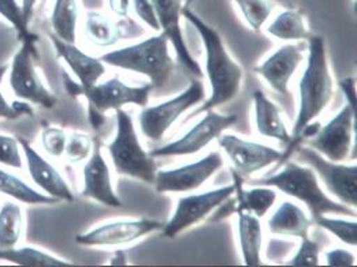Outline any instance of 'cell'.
Returning <instances> with one entry per match:
<instances>
[{
    "label": "cell",
    "mask_w": 357,
    "mask_h": 267,
    "mask_svg": "<svg viewBox=\"0 0 357 267\" xmlns=\"http://www.w3.org/2000/svg\"><path fill=\"white\" fill-rule=\"evenodd\" d=\"M312 220L293 202H284L268 220V231L273 234L304 238L310 236Z\"/></svg>",
    "instance_id": "obj_22"
},
{
    "label": "cell",
    "mask_w": 357,
    "mask_h": 267,
    "mask_svg": "<svg viewBox=\"0 0 357 267\" xmlns=\"http://www.w3.org/2000/svg\"><path fill=\"white\" fill-rule=\"evenodd\" d=\"M355 259L356 258H355L354 252H351L348 250H342V248H334V250L326 252V262L328 266H354L356 264Z\"/></svg>",
    "instance_id": "obj_40"
},
{
    "label": "cell",
    "mask_w": 357,
    "mask_h": 267,
    "mask_svg": "<svg viewBox=\"0 0 357 267\" xmlns=\"http://www.w3.org/2000/svg\"><path fill=\"white\" fill-rule=\"evenodd\" d=\"M356 106L347 104L324 127L317 131L311 146L324 159L342 163L349 157L355 134Z\"/></svg>",
    "instance_id": "obj_11"
},
{
    "label": "cell",
    "mask_w": 357,
    "mask_h": 267,
    "mask_svg": "<svg viewBox=\"0 0 357 267\" xmlns=\"http://www.w3.org/2000/svg\"><path fill=\"white\" fill-rule=\"evenodd\" d=\"M236 115H220L214 109L207 111L206 116L190 131L174 142L149 152V154L153 159L196 154L208 146L213 140L218 139L227 129L236 124Z\"/></svg>",
    "instance_id": "obj_10"
},
{
    "label": "cell",
    "mask_w": 357,
    "mask_h": 267,
    "mask_svg": "<svg viewBox=\"0 0 357 267\" xmlns=\"http://www.w3.org/2000/svg\"><path fill=\"white\" fill-rule=\"evenodd\" d=\"M50 40L55 48L56 56L70 67L73 74L77 76L82 90L92 88L105 75L106 67L100 58H93L81 51L75 42H68L50 33ZM81 90V92H82Z\"/></svg>",
    "instance_id": "obj_20"
},
{
    "label": "cell",
    "mask_w": 357,
    "mask_h": 267,
    "mask_svg": "<svg viewBox=\"0 0 357 267\" xmlns=\"http://www.w3.org/2000/svg\"><path fill=\"white\" fill-rule=\"evenodd\" d=\"M128 257L125 254V251H116L114 258L109 261V265H128Z\"/></svg>",
    "instance_id": "obj_43"
},
{
    "label": "cell",
    "mask_w": 357,
    "mask_h": 267,
    "mask_svg": "<svg viewBox=\"0 0 357 267\" xmlns=\"http://www.w3.org/2000/svg\"><path fill=\"white\" fill-rule=\"evenodd\" d=\"M236 193V184L223 186L203 194L182 197L177 202L176 211L172 218L163 225V236L167 238H176L183 231L195 227L206 217H208L215 209L220 207L230 200Z\"/></svg>",
    "instance_id": "obj_8"
},
{
    "label": "cell",
    "mask_w": 357,
    "mask_h": 267,
    "mask_svg": "<svg viewBox=\"0 0 357 267\" xmlns=\"http://www.w3.org/2000/svg\"><path fill=\"white\" fill-rule=\"evenodd\" d=\"M236 213L238 217V238L244 264L250 267L260 266V251L263 243L260 218L244 209H237Z\"/></svg>",
    "instance_id": "obj_23"
},
{
    "label": "cell",
    "mask_w": 357,
    "mask_h": 267,
    "mask_svg": "<svg viewBox=\"0 0 357 267\" xmlns=\"http://www.w3.org/2000/svg\"><path fill=\"white\" fill-rule=\"evenodd\" d=\"M115 112L116 134L107 150L116 173L153 184L158 167L153 157L144 150L132 116L123 109Z\"/></svg>",
    "instance_id": "obj_5"
},
{
    "label": "cell",
    "mask_w": 357,
    "mask_h": 267,
    "mask_svg": "<svg viewBox=\"0 0 357 267\" xmlns=\"http://www.w3.org/2000/svg\"><path fill=\"white\" fill-rule=\"evenodd\" d=\"M204 97L206 92L203 83L193 79L186 90L174 99L153 106H144L140 113V127L144 136L153 142L163 139L165 134L178 120L179 116L200 104Z\"/></svg>",
    "instance_id": "obj_7"
},
{
    "label": "cell",
    "mask_w": 357,
    "mask_h": 267,
    "mask_svg": "<svg viewBox=\"0 0 357 267\" xmlns=\"http://www.w3.org/2000/svg\"><path fill=\"white\" fill-rule=\"evenodd\" d=\"M218 142L236 172L245 176L270 167L282 159V153L274 147L250 142L231 134H222Z\"/></svg>",
    "instance_id": "obj_15"
},
{
    "label": "cell",
    "mask_w": 357,
    "mask_h": 267,
    "mask_svg": "<svg viewBox=\"0 0 357 267\" xmlns=\"http://www.w3.org/2000/svg\"><path fill=\"white\" fill-rule=\"evenodd\" d=\"M0 194L24 204H56L59 200L35 190L17 175L0 167Z\"/></svg>",
    "instance_id": "obj_25"
},
{
    "label": "cell",
    "mask_w": 357,
    "mask_h": 267,
    "mask_svg": "<svg viewBox=\"0 0 357 267\" xmlns=\"http://www.w3.org/2000/svg\"><path fill=\"white\" fill-rule=\"evenodd\" d=\"M68 134L59 127H45L41 131V145L47 154L59 159L65 154Z\"/></svg>",
    "instance_id": "obj_37"
},
{
    "label": "cell",
    "mask_w": 357,
    "mask_h": 267,
    "mask_svg": "<svg viewBox=\"0 0 357 267\" xmlns=\"http://www.w3.org/2000/svg\"><path fill=\"white\" fill-rule=\"evenodd\" d=\"M25 227L24 210L17 200H6L0 206V251L18 245Z\"/></svg>",
    "instance_id": "obj_27"
},
{
    "label": "cell",
    "mask_w": 357,
    "mask_h": 267,
    "mask_svg": "<svg viewBox=\"0 0 357 267\" xmlns=\"http://www.w3.org/2000/svg\"><path fill=\"white\" fill-rule=\"evenodd\" d=\"M183 1L185 0H151L160 25V31L167 34L169 41L173 44L179 65L185 67L190 75L202 78L203 71L197 60L190 55L182 34L181 18L185 8Z\"/></svg>",
    "instance_id": "obj_17"
},
{
    "label": "cell",
    "mask_w": 357,
    "mask_h": 267,
    "mask_svg": "<svg viewBox=\"0 0 357 267\" xmlns=\"http://www.w3.org/2000/svg\"><path fill=\"white\" fill-rule=\"evenodd\" d=\"M79 19L78 0H55L50 17L52 33L58 38L75 42L77 26Z\"/></svg>",
    "instance_id": "obj_28"
},
{
    "label": "cell",
    "mask_w": 357,
    "mask_h": 267,
    "mask_svg": "<svg viewBox=\"0 0 357 267\" xmlns=\"http://www.w3.org/2000/svg\"><path fill=\"white\" fill-rule=\"evenodd\" d=\"M0 17L15 29L21 41L37 40L36 34L31 32L24 19L20 0H0Z\"/></svg>",
    "instance_id": "obj_32"
},
{
    "label": "cell",
    "mask_w": 357,
    "mask_h": 267,
    "mask_svg": "<svg viewBox=\"0 0 357 267\" xmlns=\"http://www.w3.org/2000/svg\"><path fill=\"white\" fill-rule=\"evenodd\" d=\"M234 184H236V210L244 209L256 216L257 218L264 217L268 210L277 202V193L271 187L266 186H253V188L244 190L240 177L237 173H233Z\"/></svg>",
    "instance_id": "obj_24"
},
{
    "label": "cell",
    "mask_w": 357,
    "mask_h": 267,
    "mask_svg": "<svg viewBox=\"0 0 357 267\" xmlns=\"http://www.w3.org/2000/svg\"><path fill=\"white\" fill-rule=\"evenodd\" d=\"M303 60L304 54L298 45L285 44L278 48L266 62L255 67V72L260 75L277 93L287 97L289 82Z\"/></svg>",
    "instance_id": "obj_19"
},
{
    "label": "cell",
    "mask_w": 357,
    "mask_h": 267,
    "mask_svg": "<svg viewBox=\"0 0 357 267\" xmlns=\"http://www.w3.org/2000/svg\"><path fill=\"white\" fill-rule=\"evenodd\" d=\"M255 102V120L257 133L266 138L277 139L282 143L291 142V134L289 133L281 111L277 104L270 100L263 92L256 90L253 93Z\"/></svg>",
    "instance_id": "obj_21"
},
{
    "label": "cell",
    "mask_w": 357,
    "mask_h": 267,
    "mask_svg": "<svg viewBox=\"0 0 357 267\" xmlns=\"http://www.w3.org/2000/svg\"><path fill=\"white\" fill-rule=\"evenodd\" d=\"M93 149V139L88 134L72 133L68 135L65 157L70 163H81L89 159Z\"/></svg>",
    "instance_id": "obj_35"
},
{
    "label": "cell",
    "mask_w": 357,
    "mask_h": 267,
    "mask_svg": "<svg viewBox=\"0 0 357 267\" xmlns=\"http://www.w3.org/2000/svg\"><path fill=\"white\" fill-rule=\"evenodd\" d=\"M162 228L163 224L160 221L148 217L132 221H115L77 234L75 243L85 247H119L162 231Z\"/></svg>",
    "instance_id": "obj_13"
},
{
    "label": "cell",
    "mask_w": 357,
    "mask_h": 267,
    "mask_svg": "<svg viewBox=\"0 0 357 267\" xmlns=\"http://www.w3.org/2000/svg\"><path fill=\"white\" fill-rule=\"evenodd\" d=\"M241 11L244 19L255 32H259L274 13L271 0H233Z\"/></svg>",
    "instance_id": "obj_31"
},
{
    "label": "cell",
    "mask_w": 357,
    "mask_h": 267,
    "mask_svg": "<svg viewBox=\"0 0 357 267\" xmlns=\"http://www.w3.org/2000/svg\"><path fill=\"white\" fill-rule=\"evenodd\" d=\"M18 140L25 157L28 173L37 187L48 197H52L59 202H73L74 194L63 175L50 161H47L29 140L25 138H18Z\"/></svg>",
    "instance_id": "obj_16"
},
{
    "label": "cell",
    "mask_w": 357,
    "mask_h": 267,
    "mask_svg": "<svg viewBox=\"0 0 357 267\" xmlns=\"http://www.w3.org/2000/svg\"><path fill=\"white\" fill-rule=\"evenodd\" d=\"M38 0H20L21 8H22V14H24V19L26 22L28 26H31L33 14H35V8H36Z\"/></svg>",
    "instance_id": "obj_42"
},
{
    "label": "cell",
    "mask_w": 357,
    "mask_h": 267,
    "mask_svg": "<svg viewBox=\"0 0 357 267\" xmlns=\"http://www.w3.org/2000/svg\"><path fill=\"white\" fill-rule=\"evenodd\" d=\"M8 71V65H0V119L18 120L21 118H32L35 115L33 108L26 101L7 100L1 92V82Z\"/></svg>",
    "instance_id": "obj_34"
},
{
    "label": "cell",
    "mask_w": 357,
    "mask_h": 267,
    "mask_svg": "<svg viewBox=\"0 0 357 267\" xmlns=\"http://www.w3.org/2000/svg\"><path fill=\"white\" fill-rule=\"evenodd\" d=\"M298 159L312 168L321 177L327 191L341 203L355 209L357 204L356 164H341L324 159L312 147H303Z\"/></svg>",
    "instance_id": "obj_9"
},
{
    "label": "cell",
    "mask_w": 357,
    "mask_h": 267,
    "mask_svg": "<svg viewBox=\"0 0 357 267\" xmlns=\"http://www.w3.org/2000/svg\"><path fill=\"white\" fill-rule=\"evenodd\" d=\"M300 104L293 136H300L330 104L334 81L328 66L326 41L321 35L308 38V60L300 79Z\"/></svg>",
    "instance_id": "obj_2"
},
{
    "label": "cell",
    "mask_w": 357,
    "mask_h": 267,
    "mask_svg": "<svg viewBox=\"0 0 357 267\" xmlns=\"http://www.w3.org/2000/svg\"><path fill=\"white\" fill-rule=\"evenodd\" d=\"M182 15L195 26L202 37L206 51V71L211 85V96L203 106L193 112L192 116H196L234 100L241 92L244 71L229 55L218 31L189 8H183Z\"/></svg>",
    "instance_id": "obj_1"
},
{
    "label": "cell",
    "mask_w": 357,
    "mask_h": 267,
    "mask_svg": "<svg viewBox=\"0 0 357 267\" xmlns=\"http://www.w3.org/2000/svg\"><path fill=\"white\" fill-rule=\"evenodd\" d=\"M223 167L220 153L213 152L204 159L183 167L158 170L155 176V190L159 194L190 193L202 187L211 176Z\"/></svg>",
    "instance_id": "obj_12"
},
{
    "label": "cell",
    "mask_w": 357,
    "mask_h": 267,
    "mask_svg": "<svg viewBox=\"0 0 357 267\" xmlns=\"http://www.w3.org/2000/svg\"><path fill=\"white\" fill-rule=\"evenodd\" d=\"M314 222L326 229L328 234L335 236L340 241L356 247L357 244V224L356 221L342 220V218H331L327 216H321L319 218L314 220Z\"/></svg>",
    "instance_id": "obj_33"
},
{
    "label": "cell",
    "mask_w": 357,
    "mask_h": 267,
    "mask_svg": "<svg viewBox=\"0 0 357 267\" xmlns=\"http://www.w3.org/2000/svg\"><path fill=\"white\" fill-rule=\"evenodd\" d=\"M267 33L282 41H300L310 38L305 18L297 10L282 11L268 26Z\"/></svg>",
    "instance_id": "obj_30"
},
{
    "label": "cell",
    "mask_w": 357,
    "mask_h": 267,
    "mask_svg": "<svg viewBox=\"0 0 357 267\" xmlns=\"http://www.w3.org/2000/svg\"><path fill=\"white\" fill-rule=\"evenodd\" d=\"M0 165L11 169H22V150L18 138L0 134Z\"/></svg>",
    "instance_id": "obj_36"
},
{
    "label": "cell",
    "mask_w": 357,
    "mask_h": 267,
    "mask_svg": "<svg viewBox=\"0 0 357 267\" xmlns=\"http://www.w3.org/2000/svg\"><path fill=\"white\" fill-rule=\"evenodd\" d=\"M153 89L155 88L151 83L143 86H129L115 76L103 83L98 82L92 88L82 90L81 96L88 100L89 109L105 115L107 111L122 109L129 104L143 108L146 106Z\"/></svg>",
    "instance_id": "obj_14"
},
{
    "label": "cell",
    "mask_w": 357,
    "mask_h": 267,
    "mask_svg": "<svg viewBox=\"0 0 357 267\" xmlns=\"http://www.w3.org/2000/svg\"><path fill=\"white\" fill-rule=\"evenodd\" d=\"M132 0H108V7L116 17H128Z\"/></svg>",
    "instance_id": "obj_41"
},
{
    "label": "cell",
    "mask_w": 357,
    "mask_h": 267,
    "mask_svg": "<svg viewBox=\"0 0 357 267\" xmlns=\"http://www.w3.org/2000/svg\"><path fill=\"white\" fill-rule=\"evenodd\" d=\"M132 3H133V10L136 15L143 21L144 24H146L151 29L159 32L160 25L151 0H132Z\"/></svg>",
    "instance_id": "obj_39"
},
{
    "label": "cell",
    "mask_w": 357,
    "mask_h": 267,
    "mask_svg": "<svg viewBox=\"0 0 357 267\" xmlns=\"http://www.w3.org/2000/svg\"><path fill=\"white\" fill-rule=\"evenodd\" d=\"M0 262H7L26 267H66L74 266L73 262L52 255L44 250L32 245L14 247L0 251Z\"/></svg>",
    "instance_id": "obj_26"
},
{
    "label": "cell",
    "mask_w": 357,
    "mask_h": 267,
    "mask_svg": "<svg viewBox=\"0 0 357 267\" xmlns=\"http://www.w3.org/2000/svg\"><path fill=\"white\" fill-rule=\"evenodd\" d=\"M36 41H21V47L8 65V85L18 100L26 101L44 109H54L58 99L45 86L37 71Z\"/></svg>",
    "instance_id": "obj_6"
},
{
    "label": "cell",
    "mask_w": 357,
    "mask_h": 267,
    "mask_svg": "<svg viewBox=\"0 0 357 267\" xmlns=\"http://www.w3.org/2000/svg\"><path fill=\"white\" fill-rule=\"evenodd\" d=\"M84 187L81 195L89 200H96L108 207H122L123 203L116 195L107 163L102 153V145L96 139L93 140L92 153L82 169Z\"/></svg>",
    "instance_id": "obj_18"
},
{
    "label": "cell",
    "mask_w": 357,
    "mask_h": 267,
    "mask_svg": "<svg viewBox=\"0 0 357 267\" xmlns=\"http://www.w3.org/2000/svg\"><path fill=\"white\" fill-rule=\"evenodd\" d=\"M169 44L167 34L160 32L139 44L107 52L100 60L108 66L143 74L153 88H163L176 68Z\"/></svg>",
    "instance_id": "obj_4"
},
{
    "label": "cell",
    "mask_w": 357,
    "mask_h": 267,
    "mask_svg": "<svg viewBox=\"0 0 357 267\" xmlns=\"http://www.w3.org/2000/svg\"><path fill=\"white\" fill-rule=\"evenodd\" d=\"M321 247L310 236L301 238V245L296 255L287 262L289 266L304 267L318 266L319 265Z\"/></svg>",
    "instance_id": "obj_38"
},
{
    "label": "cell",
    "mask_w": 357,
    "mask_h": 267,
    "mask_svg": "<svg viewBox=\"0 0 357 267\" xmlns=\"http://www.w3.org/2000/svg\"><path fill=\"white\" fill-rule=\"evenodd\" d=\"M84 26L88 38L98 47L115 45L122 37L118 22L100 11H88Z\"/></svg>",
    "instance_id": "obj_29"
},
{
    "label": "cell",
    "mask_w": 357,
    "mask_h": 267,
    "mask_svg": "<svg viewBox=\"0 0 357 267\" xmlns=\"http://www.w3.org/2000/svg\"><path fill=\"white\" fill-rule=\"evenodd\" d=\"M252 186H266L277 188L286 195L303 202L311 211L312 221L327 214L355 216V209L331 200L321 190L318 175L311 167H303L297 163H287L278 173L270 175L250 183Z\"/></svg>",
    "instance_id": "obj_3"
}]
</instances>
